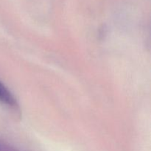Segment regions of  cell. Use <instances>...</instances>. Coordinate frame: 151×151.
Segmentation results:
<instances>
[{"mask_svg":"<svg viewBox=\"0 0 151 151\" xmlns=\"http://www.w3.org/2000/svg\"><path fill=\"white\" fill-rule=\"evenodd\" d=\"M0 103L11 108H16L17 106L16 99L1 81H0Z\"/></svg>","mask_w":151,"mask_h":151,"instance_id":"cell-1","label":"cell"}]
</instances>
